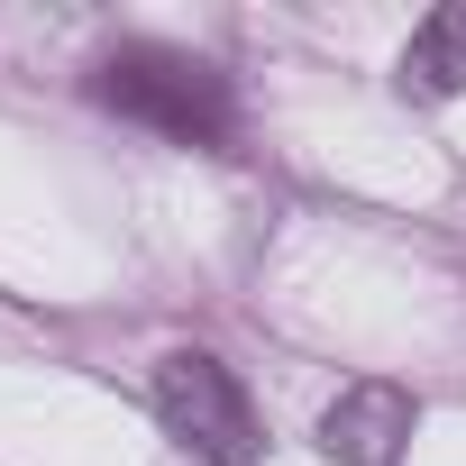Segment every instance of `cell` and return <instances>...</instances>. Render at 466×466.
<instances>
[{"mask_svg":"<svg viewBox=\"0 0 466 466\" xmlns=\"http://www.w3.org/2000/svg\"><path fill=\"white\" fill-rule=\"evenodd\" d=\"M83 92H92L101 110H119V119L174 137V147H228V137H238V92H228V74H219L210 56H192V46L128 37V46H110V56L92 65Z\"/></svg>","mask_w":466,"mask_h":466,"instance_id":"1","label":"cell"},{"mask_svg":"<svg viewBox=\"0 0 466 466\" xmlns=\"http://www.w3.org/2000/svg\"><path fill=\"white\" fill-rule=\"evenodd\" d=\"M156 420L201 457V466H257V402L210 348H165L156 357Z\"/></svg>","mask_w":466,"mask_h":466,"instance_id":"2","label":"cell"},{"mask_svg":"<svg viewBox=\"0 0 466 466\" xmlns=\"http://www.w3.org/2000/svg\"><path fill=\"white\" fill-rule=\"evenodd\" d=\"M411 430H420V402H411L402 384H384V375L348 384V393L320 411V448H329L339 466H402Z\"/></svg>","mask_w":466,"mask_h":466,"instance_id":"3","label":"cell"},{"mask_svg":"<svg viewBox=\"0 0 466 466\" xmlns=\"http://www.w3.org/2000/svg\"><path fill=\"white\" fill-rule=\"evenodd\" d=\"M393 83H402V101H457L466 92V0H439V10L411 28Z\"/></svg>","mask_w":466,"mask_h":466,"instance_id":"4","label":"cell"}]
</instances>
